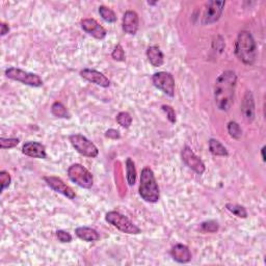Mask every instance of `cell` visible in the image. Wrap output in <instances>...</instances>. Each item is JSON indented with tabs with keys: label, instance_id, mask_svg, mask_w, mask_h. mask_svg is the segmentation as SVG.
Instances as JSON below:
<instances>
[{
	"label": "cell",
	"instance_id": "obj_1",
	"mask_svg": "<svg viewBox=\"0 0 266 266\" xmlns=\"http://www.w3.org/2000/svg\"><path fill=\"white\" fill-rule=\"evenodd\" d=\"M236 81V73L231 70L225 71L218 76L214 85V100L219 110L228 111L231 108Z\"/></svg>",
	"mask_w": 266,
	"mask_h": 266
},
{
	"label": "cell",
	"instance_id": "obj_2",
	"mask_svg": "<svg viewBox=\"0 0 266 266\" xmlns=\"http://www.w3.org/2000/svg\"><path fill=\"white\" fill-rule=\"evenodd\" d=\"M235 54L240 62L246 65H253L257 57V45L252 34L242 30L238 34L235 44Z\"/></svg>",
	"mask_w": 266,
	"mask_h": 266
},
{
	"label": "cell",
	"instance_id": "obj_3",
	"mask_svg": "<svg viewBox=\"0 0 266 266\" xmlns=\"http://www.w3.org/2000/svg\"><path fill=\"white\" fill-rule=\"evenodd\" d=\"M140 195L143 200L149 203H156L160 197L155 175L149 166H146L142 171Z\"/></svg>",
	"mask_w": 266,
	"mask_h": 266
},
{
	"label": "cell",
	"instance_id": "obj_4",
	"mask_svg": "<svg viewBox=\"0 0 266 266\" xmlns=\"http://www.w3.org/2000/svg\"><path fill=\"white\" fill-rule=\"evenodd\" d=\"M105 220L123 233L131 235H138L141 233V229L138 226L134 225L127 216L118 211L107 212L105 215Z\"/></svg>",
	"mask_w": 266,
	"mask_h": 266
},
{
	"label": "cell",
	"instance_id": "obj_5",
	"mask_svg": "<svg viewBox=\"0 0 266 266\" xmlns=\"http://www.w3.org/2000/svg\"><path fill=\"white\" fill-rule=\"evenodd\" d=\"M68 176L72 182L82 188L89 189L93 186V175L79 163H74L68 169Z\"/></svg>",
	"mask_w": 266,
	"mask_h": 266
},
{
	"label": "cell",
	"instance_id": "obj_6",
	"mask_svg": "<svg viewBox=\"0 0 266 266\" xmlns=\"http://www.w3.org/2000/svg\"><path fill=\"white\" fill-rule=\"evenodd\" d=\"M5 76L7 78H10L15 81H19L23 85L34 87V88H40L43 86V80L39 75L29 73L24 70L18 69V68H9L5 70Z\"/></svg>",
	"mask_w": 266,
	"mask_h": 266
},
{
	"label": "cell",
	"instance_id": "obj_7",
	"mask_svg": "<svg viewBox=\"0 0 266 266\" xmlns=\"http://www.w3.org/2000/svg\"><path fill=\"white\" fill-rule=\"evenodd\" d=\"M69 141L79 154L89 158H95L98 156L99 150L95 146V143L88 140L82 134H72L69 136Z\"/></svg>",
	"mask_w": 266,
	"mask_h": 266
},
{
	"label": "cell",
	"instance_id": "obj_8",
	"mask_svg": "<svg viewBox=\"0 0 266 266\" xmlns=\"http://www.w3.org/2000/svg\"><path fill=\"white\" fill-rule=\"evenodd\" d=\"M152 82L158 89L162 90L164 94L170 97L175 95V79L173 75L169 72H157L152 76Z\"/></svg>",
	"mask_w": 266,
	"mask_h": 266
},
{
	"label": "cell",
	"instance_id": "obj_9",
	"mask_svg": "<svg viewBox=\"0 0 266 266\" xmlns=\"http://www.w3.org/2000/svg\"><path fill=\"white\" fill-rule=\"evenodd\" d=\"M225 4V1H215V0L207 2L203 15V24L209 25L217 22L224 12Z\"/></svg>",
	"mask_w": 266,
	"mask_h": 266
},
{
	"label": "cell",
	"instance_id": "obj_10",
	"mask_svg": "<svg viewBox=\"0 0 266 266\" xmlns=\"http://www.w3.org/2000/svg\"><path fill=\"white\" fill-rule=\"evenodd\" d=\"M181 157L182 160H183V162L188 166V168L195 171L196 174L202 175L204 174L205 170H206V166H205L202 159L200 157H197L189 147L186 146L182 149Z\"/></svg>",
	"mask_w": 266,
	"mask_h": 266
},
{
	"label": "cell",
	"instance_id": "obj_11",
	"mask_svg": "<svg viewBox=\"0 0 266 266\" xmlns=\"http://www.w3.org/2000/svg\"><path fill=\"white\" fill-rule=\"evenodd\" d=\"M44 180L46 181L47 185L52 188L53 191L63 195L65 196H67L68 199L70 200H74L76 197V194L75 192L73 191V189L68 186L65 182L60 179V178H57V177H53V176H48V177H45Z\"/></svg>",
	"mask_w": 266,
	"mask_h": 266
},
{
	"label": "cell",
	"instance_id": "obj_12",
	"mask_svg": "<svg viewBox=\"0 0 266 266\" xmlns=\"http://www.w3.org/2000/svg\"><path fill=\"white\" fill-rule=\"evenodd\" d=\"M81 27L86 33L98 40H103L107 35L106 29L99 24L95 19H83L81 21Z\"/></svg>",
	"mask_w": 266,
	"mask_h": 266
},
{
	"label": "cell",
	"instance_id": "obj_13",
	"mask_svg": "<svg viewBox=\"0 0 266 266\" xmlns=\"http://www.w3.org/2000/svg\"><path fill=\"white\" fill-rule=\"evenodd\" d=\"M80 76L89 82L95 83L97 86H100L102 88H108L110 86V81L109 79L106 77V76L99 72L97 70L93 69H83L80 71Z\"/></svg>",
	"mask_w": 266,
	"mask_h": 266
},
{
	"label": "cell",
	"instance_id": "obj_14",
	"mask_svg": "<svg viewBox=\"0 0 266 266\" xmlns=\"http://www.w3.org/2000/svg\"><path fill=\"white\" fill-rule=\"evenodd\" d=\"M22 153L26 156L33 158L45 159L47 157L46 148L41 142H27L22 147Z\"/></svg>",
	"mask_w": 266,
	"mask_h": 266
},
{
	"label": "cell",
	"instance_id": "obj_15",
	"mask_svg": "<svg viewBox=\"0 0 266 266\" xmlns=\"http://www.w3.org/2000/svg\"><path fill=\"white\" fill-rule=\"evenodd\" d=\"M139 25H140L139 15L134 11H127L124 14L123 24H122V27H123L124 32L128 35H134L136 33H138Z\"/></svg>",
	"mask_w": 266,
	"mask_h": 266
},
{
	"label": "cell",
	"instance_id": "obj_16",
	"mask_svg": "<svg viewBox=\"0 0 266 266\" xmlns=\"http://www.w3.org/2000/svg\"><path fill=\"white\" fill-rule=\"evenodd\" d=\"M241 111L246 121L253 122L255 119V100L250 90H247L241 104Z\"/></svg>",
	"mask_w": 266,
	"mask_h": 266
},
{
	"label": "cell",
	"instance_id": "obj_17",
	"mask_svg": "<svg viewBox=\"0 0 266 266\" xmlns=\"http://www.w3.org/2000/svg\"><path fill=\"white\" fill-rule=\"evenodd\" d=\"M171 255L175 261L181 264L188 263L192 260V253L188 247L181 245V243L173 247V248L171 249Z\"/></svg>",
	"mask_w": 266,
	"mask_h": 266
},
{
	"label": "cell",
	"instance_id": "obj_18",
	"mask_svg": "<svg viewBox=\"0 0 266 266\" xmlns=\"http://www.w3.org/2000/svg\"><path fill=\"white\" fill-rule=\"evenodd\" d=\"M75 234L81 240L88 242H95L100 239V234L89 227H79L75 230Z\"/></svg>",
	"mask_w": 266,
	"mask_h": 266
},
{
	"label": "cell",
	"instance_id": "obj_19",
	"mask_svg": "<svg viewBox=\"0 0 266 266\" xmlns=\"http://www.w3.org/2000/svg\"><path fill=\"white\" fill-rule=\"evenodd\" d=\"M147 57L153 67H161L164 63V55L158 46H151L147 50Z\"/></svg>",
	"mask_w": 266,
	"mask_h": 266
},
{
	"label": "cell",
	"instance_id": "obj_20",
	"mask_svg": "<svg viewBox=\"0 0 266 266\" xmlns=\"http://www.w3.org/2000/svg\"><path fill=\"white\" fill-rule=\"evenodd\" d=\"M208 143H209V150L211 152V154H213L214 156H228L229 155L226 147L219 141H217L215 139H210Z\"/></svg>",
	"mask_w": 266,
	"mask_h": 266
},
{
	"label": "cell",
	"instance_id": "obj_21",
	"mask_svg": "<svg viewBox=\"0 0 266 266\" xmlns=\"http://www.w3.org/2000/svg\"><path fill=\"white\" fill-rule=\"evenodd\" d=\"M126 178L129 186H133L136 181V169L135 164L131 158H127L126 160Z\"/></svg>",
	"mask_w": 266,
	"mask_h": 266
},
{
	"label": "cell",
	"instance_id": "obj_22",
	"mask_svg": "<svg viewBox=\"0 0 266 266\" xmlns=\"http://www.w3.org/2000/svg\"><path fill=\"white\" fill-rule=\"evenodd\" d=\"M52 115L59 119H70V113L66 106L60 102H54L51 106Z\"/></svg>",
	"mask_w": 266,
	"mask_h": 266
},
{
	"label": "cell",
	"instance_id": "obj_23",
	"mask_svg": "<svg viewBox=\"0 0 266 266\" xmlns=\"http://www.w3.org/2000/svg\"><path fill=\"white\" fill-rule=\"evenodd\" d=\"M99 14H100L102 19L106 22H108V23H113V22L117 21L116 13L107 6H105V5L99 6Z\"/></svg>",
	"mask_w": 266,
	"mask_h": 266
},
{
	"label": "cell",
	"instance_id": "obj_24",
	"mask_svg": "<svg viewBox=\"0 0 266 266\" xmlns=\"http://www.w3.org/2000/svg\"><path fill=\"white\" fill-rule=\"evenodd\" d=\"M226 208L229 210L231 213H233L234 215H236L237 217H240V218H247L248 217L247 209L243 206H240V205L228 203L226 205Z\"/></svg>",
	"mask_w": 266,
	"mask_h": 266
},
{
	"label": "cell",
	"instance_id": "obj_25",
	"mask_svg": "<svg viewBox=\"0 0 266 266\" xmlns=\"http://www.w3.org/2000/svg\"><path fill=\"white\" fill-rule=\"evenodd\" d=\"M228 132H229L231 138L235 140H239L242 136L241 127L239 126L237 122H234V121L229 122V124H228Z\"/></svg>",
	"mask_w": 266,
	"mask_h": 266
},
{
	"label": "cell",
	"instance_id": "obj_26",
	"mask_svg": "<svg viewBox=\"0 0 266 266\" xmlns=\"http://www.w3.org/2000/svg\"><path fill=\"white\" fill-rule=\"evenodd\" d=\"M117 122H118V124L123 128H129L132 124V117L130 116V113L129 112L122 111V112L118 113Z\"/></svg>",
	"mask_w": 266,
	"mask_h": 266
},
{
	"label": "cell",
	"instance_id": "obj_27",
	"mask_svg": "<svg viewBox=\"0 0 266 266\" xmlns=\"http://www.w3.org/2000/svg\"><path fill=\"white\" fill-rule=\"evenodd\" d=\"M19 142H20L19 139H15V138L4 139V138H1V139H0V148H1L2 150L15 148L16 146H18Z\"/></svg>",
	"mask_w": 266,
	"mask_h": 266
},
{
	"label": "cell",
	"instance_id": "obj_28",
	"mask_svg": "<svg viewBox=\"0 0 266 266\" xmlns=\"http://www.w3.org/2000/svg\"><path fill=\"white\" fill-rule=\"evenodd\" d=\"M202 229L205 232H209V233H215L218 230V223L215 222V220H207V222H204L201 225Z\"/></svg>",
	"mask_w": 266,
	"mask_h": 266
},
{
	"label": "cell",
	"instance_id": "obj_29",
	"mask_svg": "<svg viewBox=\"0 0 266 266\" xmlns=\"http://www.w3.org/2000/svg\"><path fill=\"white\" fill-rule=\"evenodd\" d=\"M111 56L112 58L117 60V62H124L125 60V51L123 49V47H122L121 44H118L117 46L115 47V49H113L112 53H111Z\"/></svg>",
	"mask_w": 266,
	"mask_h": 266
},
{
	"label": "cell",
	"instance_id": "obj_30",
	"mask_svg": "<svg viewBox=\"0 0 266 266\" xmlns=\"http://www.w3.org/2000/svg\"><path fill=\"white\" fill-rule=\"evenodd\" d=\"M12 178L11 175L7 173L6 171H1L0 172V183H1V192H3L5 188L9 187L11 185Z\"/></svg>",
	"mask_w": 266,
	"mask_h": 266
},
{
	"label": "cell",
	"instance_id": "obj_31",
	"mask_svg": "<svg viewBox=\"0 0 266 266\" xmlns=\"http://www.w3.org/2000/svg\"><path fill=\"white\" fill-rule=\"evenodd\" d=\"M161 108L166 113V117H168V119H169V121L171 122V123H173V124L176 123V112H175V110H174V108L172 107V106L162 105Z\"/></svg>",
	"mask_w": 266,
	"mask_h": 266
},
{
	"label": "cell",
	"instance_id": "obj_32",
	"mask_svg": "<svg viewBox=\"0 0 266 266\" xmlns=\"http://www.w3.org/2000/svg\"><path fill=\"white\" fill-rule=\"evenodd\" d=\"M56 236H57L58 240L63 243H69L72 241L71 234L69 232L64 231V230H58L56 232Z\"/></svg>",
	"mask_w": 266,
	"mask_h": 266
},
{
	"label": "cell",
	"instance_id": "obj_33",
	"mask_svg": "<svg viewBox=\"0 0 266 266\" xmlns=\"http://www.w3.org/2000/svg\"><path fill=\"white\" fill-rule=\"evenodd\" d=\"M105 136L111 140H119L121 138V134L119 130H116V129H108V130L105 132Z\"/></svg>",
	"mask_w": 266,
	"mask_h": 266
},
{
	"label": "cell",
	"instance_id": "obj_34",
	"mask_svg": "<svg viewBox=\"0 0 266 266\" xmlns=\"http://www.w3.org/2000/svg\"><path fill=\"white\" fill-rule=\"evenodd\" d=\"M0 27H1V35H5L6 34H9L10 32V27L9 25H7L6 23H4V22H2L1 24H0Z\"/></svg>",
	"mask_w": 266,
	"mask_h": 266
},
{
	"label": "cell",
	"instance_id": "obj_35",
	"mask_svg": "<svg viewBox=\"0 0 266 266\" xmlns=\"http://www.w3.org/2000/svg\"><path fill=\"white\" fill-rule=\"evenodd\" d=\"M264 151H265V147H262L261 149V157H262V160L265 161V155H264Z\"/></svg>",
	"mask_w": 266,
	"mask_h": 266
}]
</instances>
